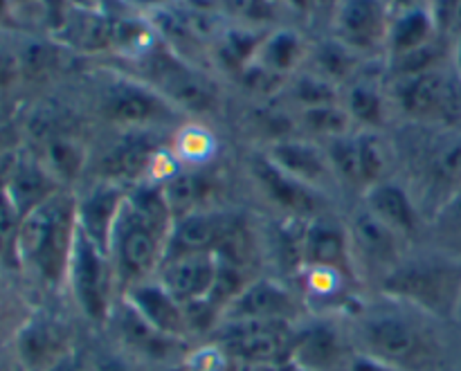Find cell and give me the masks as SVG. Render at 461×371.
I'll list each match as a JSON object with an SVG mask.
<instances>
[{
    "instance_id": "cell-49",
    "label": "cell",
    "mask_w": 461,
    "mask_h": 371,
    "mask_svg": "<svg viewBox=\"0 0 461 371\" xmlns=\"http://www.w3.org/2000/svg\"><path fill=\"white\" fill-rule=\"evenodd\" d=\"M14 14H34V9H39V14H43V0H12Z\"/></svg>"
},
{
    "instance_id": "cell-8",
    "label": "cell",
    "mask_w": 461,
    "mask_h": 371,
    "mask_svg": "<svg viewBox=\"0 0 461 371\" xmlns=\"http://www.w3.org/2000/svg\"><path fill=\"white\" fill-rule=\"evenodd\" d=\"M392 97L405 117L426 124H450L461 115L459 86L444 68L396 77Z\"/></svg>"
},
{
    "instance_id": "cell-46",
    "label": "cell",
    "mask_w": 461,
    "mask_h": 371,
    "mask_svg": "<svg viewBox=\"0 0 461 371\" xmlns=\"http://www.w3.org/2000/svg\"><path fill=\"white\" fill-rule=\"evenodd\" d=\"M18 147V133L12 124L7 122H0V151H7V149Z\"/></svg>"
},
{
    "instance_id": "cell-16",
    "label": "cell",
    "mask_w": 461,
    "mask_h": 371,
    "mask_svg": "<svg viewBox=\"0 0 461 371\" xmlns=\"http://www.w3.org/2000/svg\"><path fill=\"white\" fill-rule=\"evenodd\" d=\"M162 151L160 140L153 131H124L122 138L104 153L99 162L102 180L113 183H144V176L151 174L153 162Z\"/></svg>"
},
{
    "instance_id": "cell-28",
    "label": "cell",
    "mask_w": 461,
    "mask_h": 371,
    "mask_svg": "<svg viewBox=\"0 0 461 371\" xmlns=\"http://www.w3.org/2000/svg\"><path fill=\"white\" fill-rule=\"evenodd\" d=\"M268 32H259V27H230L223 34L216 39V59L223 68L230 72L241 75L252 61H255L257 52H259L261 43H264Z\"/></svg>"
},
{
    "instance_id": "cell-59",
    "label": "cell",
    "mask_w": 461,
    "mask_h": 371,
    "mask_svg": "<svg viewBox=\"0 0 461 371\" xmlns=\"http://www.w3.org/2000/svg\"><path fill=\"white\" fill-rule=\"evenodd\" d=\"M0 122H5V120H3V117H0Z\"/></svg>"
},
{
    "instance_id": "cell-53",
    "label": "cell",
    "mask_w": 461,
    "mask_h": 371,
    "mask_svg": "<svg viewBox=\"0 0 461 371\" xmlns=\"http://www.w3.org/2000/svg\"><path fill=\"white\" fill-rule=\"evenodd\" d=\"M140 7H165V5L174 3V0H133Z\"/></svg>"
},
{
    "instance_id": "cell-30",
    "label": "cell",
    "mask_w": 461,
    "mask_h": 371,
    "mask_svg": "<svg viewBox=\"0 0 461 371\" xmlns=\"http://www.w3.org/2000/svg\"><path fill=\"white\" fill-rule=\"evenodd\" d=\"M358 52L347 48L338 39L324 41L311 54V63H313V70L311 72L338 86L354 75L356 68H358Z\"/></svg>"
},
{
    "instance_id": "cell-25",
    "label": "cell",
    "mask_w": 461,
    "mask_h": 371,
    "mask_svg": "<svg viewBox=\"0 0 461 371\" xmlns=\"http://www.w3.org/2000/svg\"><path fill=\"white\" fill-rule=\"evenodd\" d=\"M437 34L439 32H437L435 21H432L430 9L428 7H417L394 14L392 16L390 36H387V52H390V59L414 52V50L432 43Z\"/></svg>"
},
{
    "instance_id": "cell-20",
    "label": "cell",
    "mask_w": 461,
    "mask_h": 371,
    "mask_svg": "<svg viewBox=\"0 0 461 371\" xmlns=\"http://www.w3.org/2000/svg\"><path fill=\"white\" fill-rule=\"evenodd\" d=\"M295 313L297 304L291 293L270 279L248 282L223 311L225 320H286V322H291Z\"/></svg>"
},
{
    "instance_id": "cell-57",
    "label": "cell",
    "mask_w": 461,
    "mask_h": 371,
    "mask_svg": "<svg viewBox=\"0 0 461 371\" xmlns=\"http://www.w3.org/2000/svg\"><path fill=\"white\" fill-rule=\"evenodd\" d=\"M273 3H286V0H273Z\"/></svg>"
},
{
    "instance_id": "cell-5",
    "label": "cell",
    "mask_w": 461,
    "mask_h": 371,
    "mask_svg": "<svg viewBox=\"0 0 461 371\" xmlns=\"http://www.w3.org/2000/svg\"><path fill=\"white\" fill-rule=\"evenodd\" d=\"M142 81L162 95L178 111L205 113L216 104V86L196 66L171 48L158 45L140 57Z\"/></svg>"
},
{
    "instance_id": "cell-47",
    "label": "cell",
    "mask_w": 461,
    "mask_h": 371,
    "mask_svg": "<svg viewBox=\"0 0 461 371\" xmlns=\"http://www.w3.org/2000/svg\"><path fill=\"white\" fill-rule=\"evenodd\" d=\"M297 365L293 360L286 363H268V365H243L241 371H295Z\"/></svg>"
},
{
    "instance_id": "cell-50",
    "label": "cell",
    "mask_w": 461,
    "mask_h": 371,
    "mask_svg": "<svg viewBox=\"0 0 461 371\" xmlns=\"http://www.w3.org/2000/svg\"><path fill=\"white\" fill-rule=\"evenodd\" d=\"M430 0H387L390 9H396L399 12H408V9H417V7H428Z\"/></svg>"
},
{
    "instance_id": "cell-56",
    "label": "cell",
    "mask_w": 461,
    "mask_h": 371,
    "mask_svg": "<svg viewBox=\"0 0 461 371\" xmlns=\"http://www.w3.org/2000/svg\"><path fill=\"white\" fill-rule=\"evenodd\" d=\"M77 3H79V5H84V7H86V5H88L90 0H77Z\"/></svg>"
},
{
    "instance_id": "cell-26",
    "label": "cell",
    "mask_w": 461,
    "mask_h": 371,
    "mask_svg": "<svg viewBox=\"0 0 461 371\" xmlns=\"http://www.w3.org/2000/svg\"><path fill=\"white\" fill-rule=\"evenodd\" d=\"M117 329H120L122 342L129 347L135 354L144 356L151 360H165L169 358L180 345L178 338H169L165 333L156 331L151 324L144 322L133 309L124 302V315L117 320Z\"/></svg>"
},
{
    "instance_id": "cell-13",
    "label": "cell",
    "mask_w": 461,
    "mask_h": 371,
    "mask_svg": "<svg viewBox=\"0 0 461 371\" xmlns=\"http://www.w3.org/2000/svg\"><path fill=\"white\" fill-rule=\"evenodd\" d=\"M70 354V329L54 315H32L16 336V356L27 371H50Z\"/></svg>"
},
{
    "instance_id": "cell-24",
    "label": "cell",
    "mask_w": 461,
    "mask_h": 371,
    "mask_svg": "<svg viewBox=\"0 0 461 371\" xmlns=\"http://www.w3.org/2000/svg\"><path fill=\"white\" fill-rule=\"evenodd\" d=\"M293 363L300 369L329 371L342 360V342L329 327H311L297 333L293 347Z\"/></svg>"
},
{
    "instance_id": "cell-2",
    "label": "cell",
    "mask_w": 461,
    "mask_h": 371,
    "mask_svg": "<svg viewBox=\"0 0 461 371\" xmlns=\"http://www.w3.org/2000/svg\"><path fill=\"white\" fill-rule=\"evenodd\" d=\"M77 234V196L61 189L43 205L23 216L18 232V266L36 275L45 286H63L68 282Z\"/></svg>"
},
{
    "instance_id": "cell-4",
    "label": "cell",
    "mask_w": 461,
    "mask_h": 371,
    "mask_svg": "<svg viewBox=\"0 0 461 371\" xmlns=\"http://www.w3.org/2000/svg\"><path fill=\"white\" fill-rule=\"evenodd\" d=\"M169 230L171 223L144 214L126 198L108 243L115 279L124 291L158 277L165 261Z\"/></svg>"
},
{
    "instance_id": "cell-7",
    "label": "cell",
    "mask_w": 461,
    "mask_h": 371,
    "mask_svg": "<svg viewBox=\"0 0 461 371\" xmlns=\"http://www.w3.org/2000/svg\"><path fill=\"white\" fill-rule=\"evenodd\" d=\"M66 284L70 286L81 313L90 322H108L113 313V288L117 284L115 270L108 252L95 246L81 230L77 234Z\"/></svg>"
},
{
    "instance_id": "cell-18",
    "label": "cell",
    "mask_w": 461,
    "mask_h": 371,
    "mask_svg": "<svg viewBox=\"0 0 461 371\" xmlns=\"http://www.w3.org/2000/svg\"><path fill=\"white\" fill-rule=\"evenodd\" d=\"M126 201L124 185L113 180H99L84 196H77V221L79 230L95 243L108 252L113 228L117 223L122 205Z\"/></svg>"
},
{
    "instance_id": "cell-1",
    "label": "cell",
    "mask_w": 461,
    "mask_h": 371,
    "mask_svg": "<svg viewBox=\"0 0 461 371\" xmlns=\"http://www.w3.org/2000/svg\"><path fill=\"white\" fill-rule=\"evenodd\" d=\"M356 342L360 354L399 371H439L444 365V342L439 331L421 311L390 300L356 315Z\"/></svg>"
},
{
    "instance_id": "cell-37",
    "label": "cell",
    "mask_w": 461,
    "mask_h": 371,
    "mask_svg": "<svg viewBox=\"0 0 461 371\" xmlns=\"http://www.w3.org/2000/svg\"><path fill=\"white\" fill-rule=\"evenodd\" d=\"M21 214L7 194L0 192V259L9 266H18V232H21Z\"/></svg>"
},
{
    "instance_id": "cell-15",
    "label": "cell",
    "mask_w": 461,
    "mask_h": 371,
    "mask_svg": "<svg viewBox=\"0 0 461 371\" xmlns=\"http://www.w3.org/2000/svg\"><path fill=\"white\" fill-rule=\"evenodd\" d=\"M250 169L257 185H259L261 192L270 198L273 205H277L279 210L291 214L293 219H318L320 201H322V198L318 196V189L302 183V180L293 178L291 174L279 169L268 156L252 158Z\"/></svg>"
},
{
    "instance_id": "cell-23",
    "label": "cell",
    "mask_w": 461,
    "mask_h": 371,
    "mask_svg": "<svg viewBox=\"0 0 461 371\" xmlns=\"http://www.w3.org/2000/svg\"><path fill=\"white\" fill-rule=\"evenodd\" d=\"M57 192H61V183L50 174L43 162L30 156H21L16 171L9 178L7 187H5V194L12 201V205L16 207L21 219L39 205H43Z\"/></svg>"
},
{
    "instance_id": "cell-33",
    "label": "cell",
    "mask_w": 461,
    "mask_h": 371,
    "mask_svg": "<svg viewBox=\"0 0 461 371\" xmlns=\"http://www.w3.org/2000/svg\"><path fill=\"white\" fill-rule=\"evenodd\" d=\"M356 147H358V169L360 183L367 189L385 180L387 171V147L383 135L376 129H360L356 133Z\"/></svg>"
},
{
    "instance_id": "cell-29",
    "label": "cell",
    "mask_w": 461,
    "mask_h": 371,
    "mask_svg": "<svg viewBox=\"0 0 461 371\" xmlns=\"http://www.w3.org/2000/svg\"><path fill=\"white\" fill-rule=\"evenodd\" d=\"M160 185L174 221L203 210V203L210 196V183L205 180V176L196 174V171H178Z\"/></svg>"
},
{
    "instance_id": "cell-19",
    "label": "cell",
    "mask_w": 461,
    "mask_h": 371,
    "mask_svg": "<svg viewBox=\"0 0 461 371\" xmlns=\"http://www.w3.org/2000/svg\"><path fill=\"white\" fill-rule=\"evenodd\" d=\"M124 302L144 322L151 324L156 331L165 333V336L183 340L192 331L185 306L176 302L158 279L131 286L129 291H124Z\"/></svg>"
},
{
    "instance_id": "cell-6",
    "label": "cell",
    "mask_w": 461,
    "mask_h": 371,
    "mask_svg": "<svg viewBox=\"0 0 461 371\" xmlns=\"http://www.w3.org/2000/svg\"><path fill=\"white\" fill-rule=\"evenodd\" d=\"M216 340L241 365H268L291 360L297 333L286 320H225Z\"/></svg>"
},
{
    "instance_id": "cell-38",
    "label": "cell",
    "mask_w": 461,
    "mask_h": 371,
    "mask_svg": "<svg viewBox=\"0 0 461 371\" xmlns=\"http://www.w3.org/2000/svg\"><path fill=\"white\" fill-rule=\"evenodd\" d=\"M221 5H223V12H228L243 25L261 27L273 21L277 3L273 0H221Z\"/></svg>"
},
{
    "instance_id": "cell-43",
    "label": "cell",
    "mask_w": 461,
    "mask_h": 371,
    "mask_svg": "<svg viewBox=\"0 0 461 371\" xmlns=\"http://www.w3.org/2000/svg\"><path fill=\"white\" fill-rule=\"evenodd\" d=\"M23 77L21 57L14 50H7L0 45V90H7L16 86V81Z\"/></svg>"
},
{
    "instance_id": "cell-39",
    "label": "cell",
    "mask_w": 461,
    "mask_h": 371,
    "mask_svg": "<svg viewBox=\"0 0 461 371\" xmlns=\"http://www.w3.org/2000/svg\"><path fill=\"white\" fill-rule=\"evenodd\" d=\"M214 149V138L201 126H187L178 135V156L189 162H201L210 158ZM176 156V158H178Z\"/></svg>"
},
{
    "instance_id": "cell-27",
    "label": "cell",
    "mask_w": 461,
    "mask_h": 371,
    "mask_svg": "<svg viewBox=\"0 0 461 371\" xmlns=\"http://www.w3.org/2000/svg\"><path fill=\"white\" fill-rule=\"evenodd\" d=\"M306 59V45L302 36L293 30H273L266 34L264 43H261L259 52H257L255 63H259L266 70L275 72V75L288 77L302 66Z\"/></svg>"
},
{
    "instance_id": "cell-12",
    "label": "cell",
    "mask_w": 461,
    "mask_h": 371,
    "mask_svg": "<svg viewBox=\"0 0 461 371\" xmlns=\"http://www.w3.org/2000/svg\"><path fill=\"white\" fill-rule=\"evenodd\" d=\"M390 25L387 0H338L333 7V39L358 54L387 48Z\"/></svg>"
},
{
    "instance_id": "cell-55",
    "label": "cell",
    "mask_w": 461,
    "mask_h": 371,
    "mask_svg": "<svg viewBox=\"0 0 461 371\" xmlns=\"http://www.w3.org/2000/svg\"><path fill=\"white\" fill-rule=\"evenodd\" d=\"M455 320L461 324V300H459V306H457V315H455Z\"/></svg>"
},
{
    "instance_id": "cell-14",
    "label": "cell",
    "mask_w": 461,
    "mask_h": 371,
    "mask_svg": "<svg viewBox=\"0 0 461 371\" xmlns=\"http://www.w3.org/2000/svg\"><path fill=\"white\" fill-rule=\"evenodd\" d=\"M300 259L302 268L336 270L345 277L358 279L351 257L349 232L324 216L304 221L300 237Z\"/></svg>"
},
{
    "instance_id": "cell-10",
    "label": "cell",
    "mask_w": 461,
    "mask_h": 371,
    "mask_svg": "<svg viewBox=\"0 0 461 371\" xmlns=\"http://www.w3.org/2000/svg\"><path fill=\"white\" fill-rule=\"evenodd\" d=\"M243 230L246 225L237 212L203 207L174 221L167 239L165 259L180 255H216Z\"/></svg>"
},
{
    "instance_id": "cell-11",
    "label": "cell",
    "mask_w": 461,
    "mask_h": 371,
    "mask_svg": "<svg viewBox=\"0 0 461 371\" xmlns=\"http://www.w3.org/2000/svg\"><path fill=\"white\" fill-rule=\"evenodd\" d=\"M347 232H349L356 277H376L381 284L405 259L401 248L403 237L387 228L369 210L356 212Z\"/></svg>"
},
{
    "instance_id": "cell-45",
    "label": "cell",
    "mask_w": 461,
    "mask_h": 371,
    "mask_svg": "<svg viewBox=\"0 0 461 371\" xmlns=\"http://www.w3.org/2000/svg\"><path fill=\"white\" fill-rule=\"evenodd\" d=\"M349 371H399V369L387 367V365L378 363V360L369 358V356L356 354L349 363Z\"/></svg>"
},
{
    "instance_id": "cell-42",
    "label": "cell",
    "mask_w": 461,
    "mask_h": 371,
    "mask_svg": "<svg viewBox=\"0 0 461 371\" xmlns=\"http://www.w3.org/2000/svg\"><path fill=\"white\" fill-rule=\"evenodd\" d=\"M435 223L450 239L461 241V189L435 214Z\"/></svg>"
},
{
    "instance_id": "cell-48",
    "label": "cell",
    "mask_w": 461,
    "mask_h": 371,
    "mask_svg": "<svg viewBox=\"0 0 461 371\" xmlns=\"http://www.w3.org/2000/svg\"><path fill=\"white\" fill-rule=\"evenodd\" d=\"M50 371H90V369L86 367V365L81 363V360L77 358L75 354H70V356H66V358H63L61 363L54 365V367L50 369Z\"/></svg>"
},
{
    "instance_id": "cell-51",
    "label": "cell",
    "mask_w": 461,
    "mask_h": 371,
    "mask_svg": "<svg viewBox=\"0 0 461 371\" xmlns=\"http://www.w3.org/2000/svg\"><path fill=\"white\" fill-rule=\"evenodd\" d=\"M14 14L12 0H0V27L9 21V16Z\"/></svg>"
},
{
    "instance_id": "cell-3",
    "label": "cell",
    "mask_w": 461,
    "mask_h": 371,
    "mask_svg": "<svg viewBox=\"0 0 461 371\" xmlns=\"http://www.w3.org/2000/svg\"><path fill=\"white\" fill-rule=\"evenodd\" d=\"M378 288L428 318L455 320L461 300V261L439 255L403 259Z\"/></svg>"
},
{
    "instance_id": "cell-22",
    "label": "cell",
    "mask_w": 461,
    "mask_h": 371,
    "mask_svg": "<svg viewBox=\"0 0 461 371\" xmlns=\"http://www.w3.org/2000/svg\"><path fill=\"white\" fill-rule=\"evenodd\" d=\"M365 210L403 239L419 232V207L414 205L412 196L392 180H381L365 189Z\"/></svg>"
},
{
    "instance_id": "cell-40",
    "label": "cell",
    "mask_w": 461,
    "mask_h": 371,
    "mask_svg": "<svg viewBox=\"0 0 461 371\" xmlns=\"http://www.w3.org/2000/svg\"><path fill=\"white\" fill-rule=\"evenodd\" d=\"M428 9L439 34L455 30L461 23V0H430Z\"/></svg>"
},
{
    "instance_id": "cell-54",
    "label": "cell",
    "mask_w": 461,
    "mask_h": 371,
    "mask_svg": "<svg viewBox=\"0 0 461 371\" xmlns=\"http://www.w3.org/2000/svg\"><path fill=\"white\" fill-rule=\"evenodd\" d=\"M338 0H313V7L315 5H331V7H336Z\"/></svg>"
},
{
    "instance_id": "cell-35",
    "label": "cell",
    "mask_w": 461,
    "mask_h": 371,
    "mask_svg": "<svg viewBox=\"0 0 461 371\" xmlns=\"http://www.w3.org/2000/svg\"><path fill=\"white\" fill-rule=\"evenodd\" d=\"M331 165L333 176L347 185H363L360 183V169H358V147H356V135L347 133L340 138L327 140L324 147Z\"/></svg>"
},
{
    "instance_id": "cell-31",
    "label": "cell",
    "mask_w": 461,
    "mask_h": 371,
    "mask_svg": "<svg viewBox=\"0 0 461 371\" xmlns=\"http://www.w3.org/2000/svg\"><path fill=\"white\" fill-rule=\"evenodd\" d=\"M45 167L59 183L75 180L84 171L86 151L75 138L68 135H54L45 144Z\"/></svg>"
},
{
    "instance_id": "cell-34",
    "label": "cell",
    "mask_w": 461,
    "mask_h": 371,
    "mask_svg": "<svg viewBox=\"0 0 461 371\" xmlns=\"http://www.w3.org/2000/svg\"><path fill=\"white\" fill-rule=\"evenodd\" d=\"M347 113L351 120L358 122L363 129H378L385 120V99L374 86L356 84L347 93Z\"/></svg>"
},
{
    "instance_id": "cell-21",
    "label": "cell",
    "mask_w": 461,
    "mask_h": 371,
    "mask_svg": "<svg viewBox=\"0 0 461 371\" xmlns=\"http://www.w3.org/2000/svg\"><path fill=\"white\" fill-rule=\"evenodd\" d=\"M266 156H268L279 169L291 174L293 178L302 180V183L311 185V187H320V185H324L333 176L327 151L320 149L318 144L309 142V140H275V142L268 144Z\"/></svg>"
},
{
    "instance_id": "cell-9",
    "label": "cell",
    "mask_w": 461,
    "mask_h": 371,
    "mask_svg": "<svg viewBox=\"0 0 461 371\" xmlns=\"http://www.w3.org/2000/svg\"><path fill=\"white\" fill-rule=\"evenodd\" d=\"M99 108L111 124L124 131H151L153 126L171 124L180 113L151 86L126 77L104 88Z\"/></svg>"
},
{
    "instance_id": "cell-41",
    "label": "cell",
    "mask_w": 461,
    "mask_h": 371,
    "mask_svg": "<svg viewBox=\"0 0 461 371\" xmlns=\"http://www.w3.org/2000/svg\"><path fill=\"white\" fill-rule=\"evenodd\" d=\"M21 57L23 66V77L25 75H43V72L50 70V66L54 63V52L43 43H32L27 45V50Z\"/></svg>"
},
{
    "instance_id": "cell-32",
    "label": "cell",
    "mask_w": 461,
    "mask_h": 371,
    "mask_svg": "<svg viewBox=\"0 0 461 371\" xmlns=\"http://www.w3.org/2000/svg\"><path fill=\"white\" fill-rule=\"evenodd\" d=\"M302 129L309 135H318V138H340V135L351 133V115L340 102L336 104H322V106L302 108L300 113Z\"/></svg>"
},
{
    "instance_id": "cell-44",
    "label": "cell",
    "mask_w": 461,
    "mask_h": 371,
    "mask_svg": "<svg viewBox=\"0 0 461 371\" xmlns=\"http://www.w3.org/2000/svg\"><path fill=\"white\" fill-rule=\"evenodd\" d=\"M21 149H7V151H0V192H5L9 178L16 171L18 162H21Z\"/></svg>"
},
{
    "instance_id": "cell-58",
    "label": "cell",
    "mask_w": 461,
    "mask_h": 371,
    "mask_svg": "<svg viewBox=\"0 0 461 371\" xmlns=\"http://www.w3.org/2000/svg\"><path fill=\"white\" fill-rule=\"evenodd\" d=\"M295 371H309V369H300V367H297V369H295Z\"/></svg>"
},
{
    "instance_id": "cell-52",
    "label": "cell",
    "mask_w": 461,
    "mask_h": 371,
    "mask_svg": "<svg viewBox=\"0 0 461 371\" xmlns=\"http://www.w3.org/2000/svg\"><path fill=\"white\" fill-rule=\"evenodd\" d=\"M286 3L291 5V7L295 9V12H300V14H306L311 7H313V0H286Z\"/></svg>"
},
{
    "instance_id": "cell-17",
    "label": "cell",
    "mask_w": 461,
    "mask_h": 371,
    "mask_svg": "<svg viewBox=\"0 0 461 371\" xmlns=\"http://www.w3.org/2000/svg\"><path fill=\"white\" fill-rule=\"evenodd\" d=\"M219 261L216 255H180L169 257L160 266L158 282L176 302L189 306L205 304L216 282Z\"/></svg>"
},
{
    "instance_id": "cell-36",
    "label": "cell",
    "mask_w": 461,
    "mask_h": 371,
    "mask_svg": "<svg viewBox=\"0 0 461 371\" xmlns=\"http://www.w3.org/2000/svg\"><path fill=\"white\" fill-rule=\"evenodd\" d=\"M293 99L302 108L340 102V97H338V86L322 79V77L313 75V72H304V75L297 77L295 84H293Z\"/></svg>"
}]
</instances>
